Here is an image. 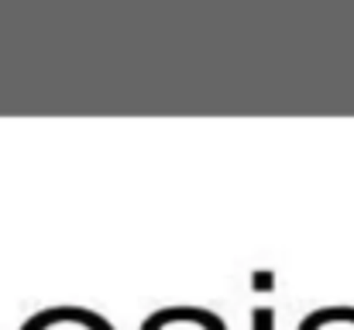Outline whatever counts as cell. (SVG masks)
<instances>
[{
    "label": "cell",
    "mask_w": 354,
    "mask_h": 330,
    "mask_svg": "<svg viewBox=\"0 0 354 330\" xmlns=\"http://www.w3.org/2000/svg\"><path fill=\"white\" fill-rule=\"evenodd\" d=\"M24 330H114V324L86 306H52L35 313Z\"/></svg>",
    "instance_id": "obj_1"
}]
</instances>
